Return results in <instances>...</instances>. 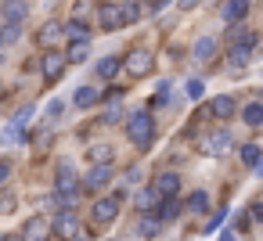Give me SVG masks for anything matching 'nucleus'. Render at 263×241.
I'll return each instance as SVG.
<instances>
[{
    "instance_id": "nucleus-18",
    "label": "nucleus",
    "mask_w": 263,
    "mask_h": 241,
    "mask_svg": "<svg viewBox=\"0 0 263 241\" xmlns=\"http://www.w3.org/2000/svg\"><path fill=\"white\" fill-rule=\"evenodd\" d=\"M241 119H245V126H252V130H259V123H263V105H259V101H252V105H245V112H241Z\"/></svg>"
},
{
    "instance_id": "nucleus-34",
    "label": "nucleus",
    "mask_w": 263,
    "mask_h": 241,
    "mask_svg": "<svg viewBox=\"0 0 263 241\" xmlns=\"http://www.w3.org/2000/svg\"><path fill=\"white\" fill-rule=\"evenodd\" d=\"M155 230H159V219H141V234H148V237H152Z\"/></svg>"
},
{
    "instance_id": "nucleus-39",
    "label": "nucleus",
    "mask_w": 263,
    "mask_h": 241,
    "mask_svg": "<svg viewBox=\"0 0 263 241\" xmlns=\"http://www.w3.org/2000/svg\"><path fill=\"white\" fill-rule=\"evenodd\" d=\"M202 0H180V11H191V8H198Z\"/></svg>"
},
{
    "instance_id": "nucleus-25",
    "label": "nucleus",
    "mask_w": 263,
    "mask_h": 241,
    "mask_svg": "<svg viewBox=\"0 0 263 241\" xmlns=\"http://www.w3.org/2000/svg\"><path fill=\"white\" fill-rule=\"evenodd\" d=\"M177 216H180V202L177 198H166L159 205V219H177Z\"/></svg>"
},
{
    "instance_id": "nucleus-27",
    "label": "nucleus",
    "mask_w": 263,
    "mask_h": 241,
    "mask_svg": "<svg viewBox=\"0 0 263 241\" xmlns=\"http://www.w3.org/2000/svg\"><path fill=\"white\" fill-rule=\"evenodd\" d=\"M241 162L252 166V169H259V148H256V144H245V148H241Z\"/></svg>"
},
{
    "instance_id": "nucleus-6",
    "label": "nucleus",
    "mask_w": 263,
    "mask_h": 241,
    "mask_svg": "<svg viewBox=\"0 0 263 241\" xmlns=\"http://www.w3.org/2000/svg\"><path fill=\"white\" fill-rule=\"evenodd\" d=\"M90 212H94V223H112V219H116V212H119V194L98 198Z\"/></svg>"
},
{
    "instance_id": "nucleus-43",
    "label": "nucleus",
    "mask_w": 263,
    "mask_h": 241,
    "mask_svg": "<svg viewBox=\"0 0 263 241\" xmlns=\"http://www.w3.org/2000/svg\"><path fill=\"white\" fill-rule=\"evenodd\" d=\"M0 241H4V237H0Z\"/></svg>"
},
{
    "instance_id": "nucleus-36",
    "label": "nucleus",
    "mask_w": 263,
    "mask_h": 241,
    "mask_svg": "<svg viewBox=\"0 0 263 241\" xmlns=\"http://www.w3.org/2000/svg\"><path fill=\"white\" fill-rule=\"evenodd\" d=\"M29 115H33V105H26V108H22V112H18V115H15V123H11V126H22V123H26V119H29Z\"/></svg>"
},
{
    "instance_id": "nucleus-38",
    "label": "nucleus",
    "mask_w": 263,
    "mask_h": 241,
    "mask_svg": "<svg viewBox=\"0 0 263 241\" xmlns=\"http://www.w3.org/2000/svg\"><path fill=\"white\" fill-rule=\"evenodd\" d=\"M8 176H11V162H0V187H4Z\"/></svg>"
},
{
    "instance_id": "nucleus-4",
    "label": "nucleus",
    "mask_w": 263,
    "mask_h": 241,
    "mask_svg": "<svg viewBox=\"0 0 263 241\" xmlns=\"http://www.w3.org/2000/svg\"><path fill=\"white\" fill-rule=\"evenodd\" d=\"M51 234H58L62 241H72V237L80 234V223H76V212H69V209H62V212H58V219L51 223Z\"/></svg>"
},
{
    "instance_id": "nucleus-21",
    "label": "nucleus",
    "mask_w": 263,
    "mask_h": 241,
    "mask_svg": "<svg viewBox=\"0 0 263 241\" xmlns=\"http://www.w3.org/2000/svg\"><path fill=\"white\" fill-rule=\"evenodd\" d=\"M180 209H187V212H205V209H209V194H205V191H195Z\"/></svg>"
},
{
    "instance_id": "nucleus-33",
    "label": "nucleus",
    "mask_w": 263,
    "mask_h": 241,
    "mask_svg": "<svg viewBox=\"0 0 263 241\" xmlns=\"http://www.w3.org/2000/svg\"><path fill=\"white\" fill-rule=\"evenodd\" d=\"M202 90H205L202 79H191V83H187V97H202Z\"/></svg>"
},
{
    "instance_id": "nucleus-35",
    "label": "nucleus",
    "mask_w": 263,
    "mask_h": 241,
    "mask_svg": "<svg viewBox=\"0 0 263 241\" xmlns=\"http://www.w3.org/2000/svg\"><path fill=\"white\" fill-rule=\"evenodd\" d=\"M62 112H65V105H62V101H51V105H47V115H51V119H58Z\"/></svg>"
},
{
    "instance_id": "nucleus-15",
    "label": "nucleus",
    "mask_w": 263,
    "mask_h": 241,
    "mask_svg": "<svg viewBox=\"0 0 263 241\" xmlns=\"http://www.w3.org/2000/svg\"><path fill=\"white\" fill-rule=\"evenodd\" d=\"M36 40H40L44 47H54V44L62 40V22H44L40 33H36Z\"/></svg>"
},
{
    "instance_id": "nucleus-11",
    "label": "nucleus",
    "mask_w": 263,
    "mask_h": 241,
    "mask_svg": "<svg viewBox=\"0 0 263 241\" xmlns=\"http://www.w3.org/2000/svg\"><path fill=\"white\" fill-rule=\"evenodd\" d=\"M98 22H101V29L116 33V29L123 26V11H119V4H105V8H101V15H98Z\"/></svg>"
},
{
    "instance_id": "nucleus-8",
    "label": "nucleus",
    "mask_w": 263,
    "mask_h": 241,
    "mask_svg": "<svg viewBox=\"0 0 263 241\" xmlns=\"http://www.w3.org/2000/svg\"><path fill=\"white\" fill-rule=\"evenodd\" d=\"M40 69H44V79H47V83L62 79V72H65V54L47 51V54H44V62H40Z\"/></svg>"
},
{
    "instance_id": "nucleus-17",
    "label": "nucleus",
    "mask_w": 263,
    "mask_h": 241,
    "mask_svg": "<svg viewBox=\"0 0 263 241\" xmlns=\"http://www.w3.org/2000/svg\"><path fill=\"white\" fill-rule=\"evenodd\" d=\"M87 54H90V40L72 44V47H69V54H65V65H80V62H87Z\"/></svg>"
},
{
    "instance_id": "nucleus-28",
    "label": "nucleus",
    "mask_w": 263,
    "mask_h": 241,
    "mask_svg": "<svg viewBox=\"0 0 263 241\" xmlns=\"http://www.w3.org/2000/svg\"><path fill=\"white\" fill-rule=\"evenodd\" d=\"M155 202H159V194H155V191H152V187H144V191H141V194H137V205H141V209H152V205H155Z\"/></svg>"
},
{
    "instance_id": "nucleus-20",
    "label": "nucleus",
    "mask_w": 263,
    "mask_h": 241,
    "mask_svg": "<svg viewBox=\"0 0 263 241\" xmlns=\"http://www.w3.org/2000/svg\"><path fill=\"white\" fill-rule=\"evenodd\" d=\"M101 101V94L94 90V87H80L76 90V108H90V105H98Z\"/></svg>"
},
{
    "instance_id": "nucleus-12",
    "label": "nucleus",
    "mask_w": 263,
    "mask_h": 241,
    "mask_svg": "<svg viewBox=\"0 0 263 241\" xmlns=\"http://www.w3.org/2000/svg\"><path fill=\"white\" fill-rule=\"evenodd\" d=\"M58 194H76V169H72V162L58 166Z\"/></svg>"
},
{
    "instance_id": "nucleus-31",
    "label": "nucleus",
    "mask_w": 263,
    "mask_h": 241,
    "mask_svg": "<svg viewBox=\"0 0 263 241\" xmlns=\"http://www.w3.org/2000/svg\"><path fill=\"white\" fill-rule=\"evenodd\" d=\"M223 216H227V212H223V209H220V212H213V216H209V219H205V234H213V230H216V227H220V223H223Z\"/></svg>"
},
{
    "instance_id": "nucleus-32",
    "label": "nucleus",
    "mask_w": 263,
    "mask_h": 241,
    "mask_svg": "<svg viewBox=\"0 0 263 241\" xmlns=\"http://www.w3.org/2000/svg\"><path fill=\"white\" fill-rule=\"evenodd\" d=\"M90 11H94V4H90V0H80V4H76V22H83Z\"/></svg>"
},
{
    "instance_id": "nucleus-1",
    "label": "nucleus",
    "mask_w": 263,
    "mask_h": 241,
    "mask_svg": "<svg viewBox=\"0 0 263 241\" xmlns=\"http://www.w3.org/2000/svg\"><path fill=\"white\" fill-rule=\"evenodd\" d=\"M126 137H130L141 151L152 148V140H155V119H152L148 108H141V112H134V115L126 119Z\"/></svg>"
},
{
    "instance_id": "nucleus-24",
    "label": "nucleus",
    "mask_w": 263,
    "mask_h": 241,
    "mask_svg": "<svg viewBox=\"0 0 263 241\" xmlns=\"http://www.w3.org/2000/svg\"><path fill=\"white\" fill-rule=\"evenodd\" d=\"M90 158H94V166H108L112 162V148L108 144H94L90 148Z\"/></svg>"
},
{
    "instance_id": "nucleus-5",
    "label": "nucleus",
    "mask_w": 263,
    "mask_h": 241,
    "mask_svg": "<svg viewBox=\"0 0 263 241\" xmlns=\"http://www.w3.org/2000/svg\"><path fill=\"white\" fill-rule=\"evenodd\" d=\"M26 11H29V0H4L0 18H4V26H22L26 22Z\"/></svg>"
},
{
    "instance_id": "nucleus-40",
    "label": "nucleus",
    "mask_w": 263,
    "mask_h": 241,
    "mask_svg": "<svg viewBox=\"0 0 263 241\" xmlns=\"http://www.w3.org/2000/svg\"><path fill=\"white\" fill-rule=\"evenodd\" d=\"M72 241H87V237H80V234H76V237H72Z\"/></svg>"
},
{
    "instance_id": "nucleus-41",
    "label": "nucleus",
    "mask_w": 263,
    "mask_h": 241,
    "mask_svg": "<svg viewBox=\"0 0 263 241\" xmlns=\"http://www.w3.org/2000/svg\"><path fill=\"white\" fill-rule=\"evenodd\" d=\"M4 241H22V237H4Z\"/></svg>"
},
{
    "instance_id": "nucleus-19",
    "label": "nucleus",
    "mask_w": 263,
    "mask_h": 241,
    "mask_svg": "<svg viewBox=\"0 0 263 241\" xmlns=\"http://www.w3.org/2000/svg\"><path fill=\"white\" fill-rule=\"evenodd\" d=\"M213 54H216V40H213V36H202V40L195 44V58H198V62H209Z\"/></svg>"
},
{
    "instance_id": "nucleus-29",
    "label": "nucleus",
    "mask_w": 263,
    "mask_h": 241,
    "mask_svg": "<svg viewBox=\"0 0 263 241\" xmlns=\"http://www.w3.org/2000/svg\"><path fill=\"white\" fill-rule=\"evenodd\" d=\"M22 140H26V130H22V126H11V130L4 133V144H22Z\"/></svg>"
},
{
    "instance_id": "nucleus-42",
    "label": "nucleus",
    "mask_w": 263,
    "mask_h": 241,
    "mask_svg": "<svg viewBox=\"0 0 263 241\" xmlns=\"http://www.w3.org/2000/svg\"><path fill=\"white\" fill-rule=\"evenodd\" d=\"M0 62H4V51H0Z\"/></svg>"
},
{
    "instance_id": "nucleus-30",
    "label": "nucleus",
    "mask_w": 263,
    "mask_h": 241,
    "mask_svg": "<svg viewBox=\"0 0 263 241\" xmlns=\"http://www.w3.org/2000/svg\"><path fill=\"white\" fill-rule=\"evenodd\" d=\"M18 33H22V26H4V33H0V44H11V40H18Z\"/></svg>"
},
{
    "instance_id": "nucleus-37",
    "label": "nucleus",
    "mask_w": 263,
    "mask_h": 241,
    "mask_svg": "<svg viewBox=\"0 0 263 241\" xmlns=\"http://www.w3.org/2000/svg\"><path fill=\"white\" fill-rule=\"evenodd\" d=\"M11 209H15V198L4 194V198H0V212H11Z\"/></svg>"
},
{
    "instance_id": "nucleus-9",
    "label": "nucleus",
    "mask_w": 263,
    "mask_h": 241,
    "mask_svg": "<svg viewBox=\"0 0 263 241\" xmlns=\"http://www.w3.org/2000/svg\"><path fill=\"white\" fill-rule=\"evenodd\" d=\"M152 191L162 194V198H177V191H180V176H177V173H159Z\"/></svg>"
},
{
    "instance_id": "nucleus-23",
    "label": "nucleus",
    "mask_w": 263,
    "mask_h": 241,
    "mask_svg": "<svg viewBox=\"0 0 263 241\" xmlns=\"http://www.w3.org/2000/svg\"><path fill=\"white\" fill-rule=\"evenodd\" d=\"M116 72H119V58H101L98 62V76L101 79H116Z\"/></svg>"
},
{
    "instance_id": "nucleus-2",
    "label": "nucleus",
    "mask_w": 263,
    "mask_h": 241,
    "mask_svg": "<svg viewBox=\"0 0 263 241\" xmlns=\"http://www.w3.org/2000/svg\"><path fill=\"white\" fill-rule=\"evenodd\" d=\"M231 140H234V137H231V130H227V126H220V130H213V133H205V137H202V151H205V155H223V151L231 148Z\"/></svg>"
},
{
    "instance_id": "nucleus-26",
    "label": "nucleus",
    "mask_w": 263,
    "mask_h": 241,
    "mask_svg": "<svg viewBox=\"0 0 263 241\" xmlns=\"http://www.w3.org/2000/svg\"><path fill=\"white\" fill-rule=\"evenodd\" d=\"M119 11H123V26H134V22L144 15V8H141V4H123Z\"/></svg>"
},
{
    "instance_id": "nucleus-3",
    "label": "nucleus",
    "mask_w": 263,
    "mask_h": 241,
    "mask_svg": "<svg viewBox=\"0 0 263 241\" xmlns=\"http://www.w3.org/2000/svg\"><path fill=\"white\" fill-rule=\"evenodd\" d=\"M123 69H126L130 76H148V69H152V54H148L144 47H134V51L123 58Z\"/></svg>"
},
{
    "instance_id": "nucleus-22",
    "label": "nucleus",
    "mask_w": 263,
    "mask_h": 241,
    "mask_svg": "<svg viewBox=\"0 0 263 241\" xmlns=\"http://www.w3.org/2000/svg\"><path fill=\"white\" fill-rule=\"evenodd\" d=\"M249 47H231V54H227V62H231V69H245L249 65Z\"/></svg>"
},
{
    "instance_id": "nucleus-7",
    "label": "nucleus",
    "mask_w": 263,
    "mask_h": 241,
    "mask_svg": "<svg viewBox=\"0 0 263 241\" xmlns=\"http://www.w3.org/2000/svg\"><path fill=\"white\" fill-rule=\"evenodd\" d=\"M22 241H47L51 237V219H44V216H33L26 227H22V234H18Z\"/></svg>"
},
{
    "instance_id": "nucleus-16",
    "label": "nucleus",
    "mask_w": 263,
    "mask_h": 241,
    "mask_svg": "<svg viewBox=\"0 0 263 241\" xmlns=\"http://www.w3.org/2000/svg\"><path fill=\"white\" fill-rule=\"evenodd\" d=\"M62 36H69L72 44H83V40H90V29H87L83 22H76V18H72V22H65V26H62Z\"/></svg>"
},
{
    "instance_id": "nucleus-10",
    "label": "nucleus",
    "mask_w": 263,
    "mask_h": 241,
    "mask_svg": "<svg viewBox=\"0 0 263 241\" xmlns=\"http://www.w3.org/2000/svg\"><path fill=\"white\" fill-rule=\"evenodd\" d=\"M234 108H238V101H234L231 94H220V97L209 101V115H216V119H231Z\"/></svg>"
},
{
    "instance_id": "nucleus-13",
    "label": "nucleus",
    "mask_w": 263,
    "mask_h": 241,
    "mask_svg": "<svg viewBox=\"0 0 263 241\" xmlns=\"http://www.w3.org/2000/svg\"><path fill=\"white\" fill-rule=\"evenodd\" d=\"M108 180H112V162H108V166H94V169L87 173V180H83V184H87L90 191H101Z\"/></svg>"
},
{
    "instance_id": "nucleus-14",
    "label": "nucleus",
    "mask_w": 263,
    "mask_h": 241,
    "mask_svg": "<svg viewBox=\"0 0 263 241\" xmlns=\"http://www.w3.org/2000/svg\"><path fill=\"white\" fill-rule=\"evenodd\" d=\"M249 15V0H227V4H223V22H241Z\"/></svg>"
}]
</instances>
